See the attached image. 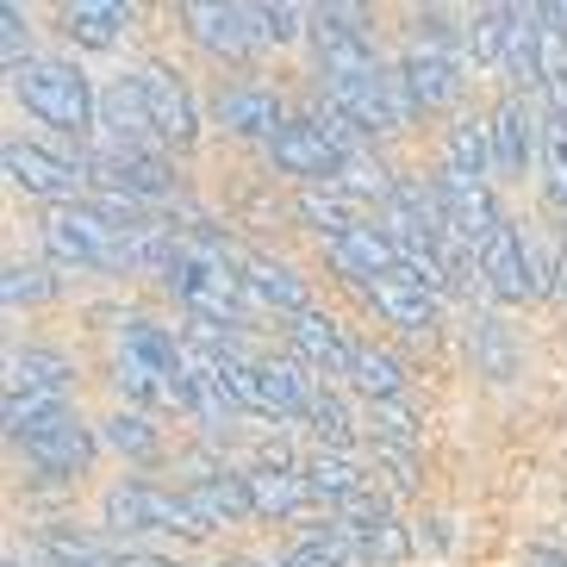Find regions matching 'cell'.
<instances>
[{
    "label": "cell",
    "mask_w": 567,
    "mask_h": 567,
    "mask_svg": "<svg viewBox=\"0 0 567 567\" xmlns=\"http://www.w3.org/2000/svg\"><path fill=\"white\" fill-rule=\"evenodd\" d=\"M75 381V362L63 350H13L7 355V393H38V400H63Z\"/></svg>",
    "instance_id": "18"
},
{
    "label": "cell",
    "mask_w": 567,
    "mask_h": 567,
    "mask_svg": "<svg viewBox=\"0 0 567 567\" xmlns=\"http://www.w3.org/2000/svg\"><path fill=\"white\" fill-rule=\"evenodd\" d=\"M481 275L493 287V300H505V306H524L543 293V262H536L530 237L517 231V225H499V237L481 250Z\"/></svg>",
    "instance_id": "9"
},
{
    "label": "cell",
    "mask_w": 567,
    "mask_h": 567,
    "mask_svg": "<svg viewBox=\"0 0 567 567\" xmlns=\"http://www.w3.org/2000/svg\"><path fill=\"white\" fill-rule=\"evenodd\" d=\"M0 300L7 306H44L56 300V275L38 262H7V275H0Z\"/></svg>",
    "instance_id": "35"
},
{
    "label": "cell",
    "mask_w": 567,
    "mask_h": 567,
    "mask_svg": "<svg viewBox=\"0 0 567 567\" xmlns=\"http://www.w3.org/2000/svg\"><path fill=\"white\" fill-rule=\"evenodd\" d=\"M250 13H256V32H262V44H293V38H300V19H312L306 7H293V0L250 7Z\"/></svg>",
    "instance_id": "37"
},
{
    "label": "cell",
    "mask_w": 567,
    "mask_h": 567,
    "mask_svg": "<svg viewBox=\"0 0 567 567\" xmlns=\"http://www.w3.org/2000/svg\"><path fill=\"white\" fill-rule=\"evenodd\" d=\"M182 19H187V32H194V44H200V51L231 56V63H244V56L262 44L250 7H213V0H194V7H182Z\"/></svg>",
    "instance_id": "13"
},
{
    "label": "cell",
    "mask_w": 567,
    "mask_h": 567,
    "mask_svg": "<svg viewBox=\"0 0 567 567\" xmlns=\"http://www.w3.org/2000/svg\"><path fill=\"white\" fill-rule=\"evenodd\" d=\"M7 567H19V561H7Z\"/></svg>",
    "instance_id": "43"
},
{
    "label": "cell",
    "mask_w": 567,
    "mask_h": 567,
    "mask_svg": "<svg viewBox=\"0 0 567 567\" xmlns=\"http://www.w3.org/2000/svg\"><path fill=\"white\" fill-rule=\"evenodd\" d=\"M256 393H262V412L275 417H306L312 412V386L293 362H256Z\"/></svg>",
    "instance_id": "26"
},
{
    "label": "cell",
    "mask_w": 567,
    "mask_h": 567,
    "mask_svg": "<svg viewBox=\"0 0 567 567\" xmlns=\"http://www.w3.org/2000/svg\"><path fill=\"white\" fill-rule=\"evenodd\" d=\"M137 231H144V225H137ZM137 231L118 225V218H106L101 206L69 200V206H51V218H44V250L63 268L125 275V268H132V250H137Z\"/></svg>",
    "instance_id": "1"
},
{
    "label": "cell",
    "mask_w": 567,
    "mask_h": 567,
    "mask_svg": "<svg viewBox=\"0 0 567 567\" xmlns=\"http://www.w3.org/2000/svg\"><path fill=\"white\" fill-rule=\"evenodd\" d=\"M63 32L87 51H113L118 38L132 32V7H118V0H75L63 7Z\"/></svg>",
    "instance_id": "22"
},
{
    "label": "cell",
    "mask_w": 567,
    "mask_h": 567,
    "mask_svg": "<svg viewBox=\"0 0 567 567\" xmlns=\"http://www.w3.org/2000/svg\"><path fill=\"white\" fill-rule=\"evenodd\" d=\"M543 63H549V25L543 7H512V32H505V75L517 87H543Z\"/></svg>",
    "instance_id": "16"
},
{
    "label": "cell",
    "mask_w": 567,
    "mask_h": 567,
    "mask_svg": "<svg viewBox=\"0 0 567 567\" xmlns=\"http://www.w3.org/2000/svg\"><path fill=\"white\" fill-rule=\"evenodd\" d=\"M101 132H106V144H118V151H144V137L156 132L151 113H144V101H137L132 75L101 94Z\"/></svg>",
    "instance_id": "24"
},
{
    "label": "cell",
    "mask_w": 567,
    "mask_h": 567,
    "mask_svg": "<svg viewBox=\"0 0 567 567\" xmlns=\"http://www.w3.org/2000/svg\"><path fill=\"white\" fill-rule=\"evenodd\" d=\"M0 38H7V69L19 75V69L32 63V56H25L32 51V19H25V7H13V0L0 7Z\"/></svg>",
    "instance_id": "38"
},
{
    "label": "cell",
    "mask_w": 567,
    "mask_h": 567,
    "mask_svg": "<svg viewBox=\"0 0 567 567\" xmlns=\"http://www.w3.org/2000/svg\"><path fill=\"white\" fill-rule=\"evenodd\" d=\"M268 156H275V168H281V175H300V182H324V187H337V182H343V168L355 163L350 151H337L331 137L318 132L312 118H287L281 137L268 144Z\"/></svg>",
    "instance_id": "8"
},
{
    "label": "cell",
    "mask_w": 567,
    "mask_h": 567,
    "mask_svg": "<svg viewBox=\"0 0 567 567\" xmlns=\"http://www.w3.org/2000/svg\"><path fill=\"white\" fill-rule=\"evenodd\" d=\"M244 287H250L262 306H275V312H287V318H300V312H312V293H306V281L293 275L287 262H268V256H250L244 262Z\"/></svg>",
    "instance_id": "23"
},
{
    "label": "cell",
    "mask_w": 567,
    "mask_h": 567,
    "mask_svg": "<svg viewBox=\"0 0 567 567\" xmlns=\"http://www.w3.org/2000/svg\"><path fill=\"white\" fill-rule=\"evenodd\" d=\"M306 424H312L318 450H331V455H350V443H355V424H350V412H343V400H337L331 386H318V393H312V412H306Z\"/></svg>",
    "instance_id": "31"
},
{
    "label": "cell",
    "mask_w": 567,
    "mask_h": 567,
    "mask_svg": "<svg viewBox=\"0 0 567 567\" xmlns=\"http://www.w3.org/2000/svg\"><path fill=\"white\" fill-rule=\"evenodd\" d=\"M355 549H362V561H374V567H400L405 561V530H400V524L362 530V536H355Z\"/></svg>",
    "instance_id": "39"
},
{
    "label": "cell",
    "mask_w": 567,
    "mask_h": 567,
    "mask_svg": "<svg viewBox=\"0 0 567 567\" xmlns=\"http://www.w3.org/2000/svg\"><path fill=\"white\" fill-rule=\"evenodd\" d=\"M250 481V499H256V517H293L300 505H312V481L306 474H293V467H256V474H244Z\"/></svg>",
    "instance_id": "25"
},
{
    "label": "cell",
    "mask_w": 567,
    "mask_h": 567,
    "mask_svg": "<svg viewBox=\"0 0 567 567\" xmlns=\"http://www.w3.org/2000/svg\"><path fill=\"white\" fill-rule=\"evenodd\" d=\"M218 567H262V561H244V555H231V561H218Z\"/></svg>",
    "instance_id": "42"
},
{
    "label": "cell",
    "mask_w": 567,
    "mask_h": 567,
    "mask_svg": "<svg viewBox=\"0 0 567 567\" xmlns=\"http://www.w3.org/2000/svg\"><path fill=\"white\" fill-rule=\"evenodd\" d=\"M467 343H474V362H481L486 381H512L517 374V343H512V331H505L499 318H474Z\"/></svg>",
    "instance_id": "30"
},
{
    "label": "cell",
    "mask_w": 567,
    "mask_h": 567,
    "mask_svg": "<svg viewBox=\"0 0 567 567\" xmlns=\"http://www.w3.org/2000/svg\"><path fill=\"white\" fill-rule=\"evenodd\" d=\"M524 567H567V555H555V549H524Z\"/></svg>",
    "instance_id": "41"
},
{
    "label": "cell",
    "mask_w": 567,
    "mask_h": 567,
    "mask_svg": "<svg viewBox=\"0 0 567 567\" xmlns=\"http://www.w3.org/2000/svg\"><path fill=\"white\" fill-rule=\"evenodd\" d=\"M405 82H412V101L417 113H436V106H455V94H462V56H443V51H412L405 56Z\"/></svg>",
    "instance_id": "19"
},
{
    "label": "cell",
    "mask_w": 567,
    "mask_h": 567,
    "mask_svg": "<svg viewBox=\"0 0 567 567\" xmlns=\"http://www.w3.org/2000/svg\"><path fill=\"white\" fill-rule=\"evenodd\" d=\"M231 386L218 381V368L213 362H200L194 368V374H187V412L200 417L206 431H218V424H225V417H231Z\"/></svg>",
    "instance_id": "32"
},
{
    "label": "cell",
    "mask_w": 567,
    "mask_h": 567,
    "mask_svg": "<svg viewBox=\"0 0 567 567\" xmlns=\"http://www.w3.org/2000/svg\"><path fill=\"white\" fill-rule=\"evenodd\" d=\"M543 132H549V125H536V106L512 94V101L493 113V168H499V175H524V168L536 163Z\"/></svg>",
    "instance_id": "15"
},
{
    "label": "cell",
    "mask_w": 567,
    "mask_h": 567,
    "mask_svg": "<svg viewBox=\"0 0 567 567\" xmlns=\"http://www.w3.org/2000/svg\"><path fill=\"white\" fill-rule=\"evenodd\" d=\"M436 194V213H443V231H450V244H462V250H486L493 237H499V206H493V194H486V182H467V175H436L431 182Z\"/></svg>",
    "instance_id": "5"
},
{
    "label": "cell",
    "mask_w": 567,
    "mask_h": 567,
    "mask_svg": "<svg viewBox=\"0 0 567 567\" xmlns=\"http://www.w3.org/2000/svg\"><path fill=\"white\" fill-rule=\"evenodd\" d=\"M543 19H549V32L567 44V0H555V7H543Z\"/></svg>",
    "instance_id": "40"
},
{
    "label": "cell",
    "mask_w": 567,
    "mask_h": 567,
    "mask_svg": "<svg viewBox=\"0 0 567 567\" xmlns=\"http://www.w3.org/2000/svg\"><path fill=\"white\" fill-rule=\"evenodd\" d=\"M350 381L362 386L374 405H393L405 393V368L393 362L386 350H374V343H355V362H350Z\"/></svg>",
    "instance_id": "28"
},
{
    "label": "cell",
    "mask_w": 567,
    "mask_h": 567,
    "mask_svg": "<svg viewBox=\"0 0 567 567\" xmlns=\"http://www.w3.org/2000/svg\"><path fill=\"white\" fill-rule=\"evenodd\" d=\"M281 567H350V524L337 517L331 530L306 536V543H293V549L281 555Z\"/></svg>",
    "instance_id": "34"
},
{
    "label": "cell",
    "mask_w": 567,
    "mask_h": 567,
    "mask_svg": "<svg viewBox=\"0 0 567 567\" xmlns=\"http://www.w3.org/2000/svg\"><path fill=\"white\" fill-rule=\"evenodd\" d=\"M324 101H331V113H343L350 125H362V132H400V125H412V113H417L405 69L324 75Z\"/></svg>",
    "instance_id": "3"
},
{
    "label": "cell",
    "mask_w": 567,
    "mask_h": 567,
    "mask_svg": "<svg viewBox=\"0 0 567 567\" xmlns=\"http://www.w3.org/2000/svg\"><path fill=\"white\" fill-rule=\"evenodd\" d=\"M505 32H512V7H481L474 13V32H467V51L474 63H505Z\"/></svg>",
    "instance_id": "36"
},
{
    "label": "cell",
    "mask_w": 567,
    "mask_h": 567,
    "mask_svg": "<svg viewBox=\"0 0 567 567\" xmlns=\"http://www.w3.org/2000/svg\"><path fill=\"white\" fill-rule=\"evenodd\" d=\"M87 175L113 194V200H163L168 187V168L156 163L151 151H118V144H101V151L87 156Z\"/></svg>",
    "instance_id": "11"
},
{
    "label": "cell",
    "mask_w": 567,
    "mask_h": 567,
    "mask_svg": "<svg viewBox=\"0 0 567 567\" xmlns=\"http://www.w3.org/2000/svg\"><path fill=\"white\" fill-rule=\"evenodd\" d=\"M213 118L225 125L231 137H281V101H275V87H250V82H237V87H225L218 94V106H213Z\"/></svg>",
    "instance_id": "14"
},
{
    "label": "cell",
    "mask_w": 567,
    "mask_h": 567,
    "mask_svg": "<svg viewBox=\"0 0 567 567\" xmlns=\"http://www.w3.org/2000/svg\"><path fill=\"white\" fill-rule=\"evenodd\" d=\"M293 350L306 355L312 368H324V374H350V362H355V343L343 337V324L337 318H324V312H300L293 324Z\"/></svg>",
    "instance_id": "21"
},
{
    "label": "cell",
    "mask_w": 567,
    "mask_h": 567,
    "mask_svg": "<svg viewBox=\"0 0 567 567\" xmlns=\"http://www.w3.org/2000/svg\"><path fill=\"white\" fill-rule=\"evenodd\" d=\"M312 44H318V69L324 75H368L374 63V38L362 25V7H318L312 13Z\"/></svg>",
    "instance_id": "7"
},
{
    "label": "cell",
    "mask_w": 567,
    "mask_h": 567,
    "mask_svg": "<svg viewBox=\"0 0 567 567\" xmlns=\"http://www.w3.org/2000/svg\"><path fill=\"white\" fill-rule=\"evenodd\" d=\"M187 505H194V517H200L206 530L256 517V499H250V481L244 474H206V481H194L187 486Z\"/></svg>",
    "instance_id": "20"
},
{
    "label": "cell",
    "mask_w": 567,
    "mask_h": 567,
    "mask_svg": "<svg viewBox=\"0 0 567 567\" xmlns=\"http://www.w3.org/2000/svg\"><path fill=\"white\" fill-rule=\"evenodd\" d=\"M101 443H113V450L132 455V462H156V450H163V436H156V424L144 412H113L101 424Z\"/></svg>",
    "instance_id": "33"
},
{
    "label": "cell",
    "mask_w": 567,
    "mask_h": 567,
    "mask_svg": "<svg viewBox=\"0 0 567 567\" xmlns=\"http://www.w3.org/2000/svg\"><path fill=\"white\" fill-rule=\"evenodd\" d=\"M450 175H467V182H486L493 175V125L455 118L450 125Z\"/></svg>",
    "instance_id": "27"
},
{
    "label": "cell",
    "mask_w": 567,
    "mask_h": 567,
    "mask_svg": "<svg viewBox=\"0 0 567 567\" xmlns=\"http://www.w3.org/2000/svg\"><path fill=\"white\" fill-rule=\"evenodd\" d=\"M0 163H7V182L13 187H25L38 200H56V206L75 200V187H82V175H87V163L51 156V151H38V144H25V137H7Z\"/></svg>",
    "instance_id": "10"
},
{
    "label": "cell",
    "mask_w": 567,
    "mask_h": 567,
    "mask_svg": "<svg viewBox=\"0 0 567 567\" xmlns=\"http://www.w3.org/2000/svg\"><path fill=\"white\" fill-rule=\"evenodd\" d=\"M306 481H312V493L318 499H331V505H343V499H355V493H368V474L350 462V455H331V450H318L312 462H306Z\"/></svg>",
    "instance_id": "29"
},
{
    "label": "cell",
    "mask_w": 567,
    "mask_h": 567,
    "mask_svg": "<svg viewBox=\"0 0 567 567\" xmlns=\"http://www.w3.org/2000/svg\"><path fill=\"white\" fill-rule=\"evenodd\" d=\"M13 94L25 101V113H32L38 125H51V132H63V137H87L94 125H101L94 82H87L75 63H56V56L25 63L13 75Z\"/></svg>",
    "instance_id": "2"
},
{
    "label": "cell",
    "mask_w": 567,
    "mask_h": 567,
    "mask_svg": "<svg viewBox=\"0 0 567 567\" xmlns=\"http://www.w3.org/2000/svg\"><path fill=\"white\" fill-rule=\"evenodd\" d=\"M362 293L374 300V312H381L386 324H400L405 337H431V324H436V300L412 281V275H386V281H368Z\"/></svg>",
    "instance_id": "17"
},
{
    "label": "cell",
    "mask_w": 567,
    "mask_h": 567,
    "mask_svg": "<svg viewBox=\"0 0 567 567\" xmlns=\"http://www.w3.org/2000/svg\"><path fill=\"white\" fill-rule=\"evenodd\" d=\"M106 524L125 536H206V524L194 517V505H187V493H163V486L151 481H118L106 486Z\"/></svg>",
    "instance_id": "4"
},
{
    "label": "cell",
    "mask_w": 567,
    "mask_h": 567,
    "mask_svg": "<svg viewBox=\"0 0 567 567\" xmlns=\"http://www.w3.org/2000/svg\"><path fill=\"white\" fill-rule=\"evenodd\" d=\"M132 87H137V101H144V113H151V125H156V137H168L175 151L182 144H194V101H187V87L168 75L163 63H137L132 69Z\"/></svg>",
    "instance_id": "12"
},
{
    "label": "cell",
    "mask_w": 567,
    "mask_h": 567,
    "mask_svg": "<svg viewBox=\"0 0 567 567\" xmlns=\"http://www.w3.org/2000/svg\"><path fill=\"white\" fill-rule=\"evenodd\" d=\"M19 450H25V462L38 467V474H56V481H69V474H87V462H94V436H87V424L69 405H56L51 417H38L25 436H13Z\"/></svg>",
    "instance_id": "6"
}]
</instances>
